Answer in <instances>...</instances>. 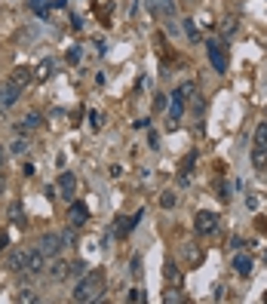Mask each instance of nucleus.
<instances>
[{
    "mask_svg": "<svg viewBox=\"0 0 267 304\" xmlns=\"http://www.w3.org/2000/svg\"><path fill=\"white\" fill-rule=\"evenodd\" d=\"M25 3H28V6H31V9H34V13H37V16H40V18H43L46 13H50V6H46V0H25Z\"/></svg>",
    "mask_w": 267,
    "mask_h": 304,
    "instance_id": "22",
    "label": "nucleus"
},
{
    "mask_svg": "<svg viewBox=\"0 0 267 304\" xmlns=\"http://www.w3.org/2000/svg\"><path fill=\"white\" fill-rule=\"evenodd\" d=\"M264 301H267V295H264Z\"/></svg>",
    "mask_w": 267,
    "mask_h": 304,
    "instance_id": "44",
    "label": "nucleus"
},
{
    "mask_svg": "<svg viewBox=\"0 0 267 304\" xmlns=\"http://www.w3.org/2000/svg\"><path fill=\"white\" fill-rule=\"evenodd\" d=\"M236 25H240L236 18H224V25H221V37H231V34L236 31Z\"/></svg>",
    "mask_w": 267,
    "mask_h": 304,
    "instance_id": "26",
    "label": "nucleus"
},
{
    "mask_svg": "<svg viewBox=\"0 0 267 304\" xmlns=\"http://www.w3.org/2000/svg\"><path fill=\"white\" fill-rule=\"evenodd\" d=\"M163 301H181V295H178V292H166V298Z\"/></svg>",
    "mask_w": 267,
    "mask_h": 304,
    "instance_id": "41",
    "label": "nucleus"
},
{
    "mask_svg": "<svg viewBox=\"0 0 267 304\" xmlns=\"http://www.w3.org/2000/svg\"><path fill=\"white\" fill-rule=\"evenodd\" d=\"M22 270L25 273H43L46 270V255L40 252V249H25V255H22Z\"/></svg>",
    "mask_w": 267,
    "mask_h": 304,
    "instance_id": "3",
    "label": "nucleus"
},
{
    "mask_svg": "<svg viewBox=\"0 0 267 304\" xmlns=\"http://www.w3.org/2000/svg\"><path fill=\"white\" fill-rule=\"evenodd\" d=\"M0 191H3V179H0Z\"/></svg>",
    "mask_w": 267,
    "mask_h": 304,
    "instance_id": "43",
    "label": "nucleus"
},
{
    "mask_svg": "<svg viewBox=\"0 0 267 304\" xmlns=\"http://www.w3.org/2000/svg\"><path fill=\"white\" fill-rule=\"evenodd\" d=\"M255 148H267V120L258 123V129H255Z\"/></svg>",
    "mask_w": 267,
    "mask_h": 304,
    "instance_id": "19",
    "label": "nucleus"
},
{
    "mask_svg": "<svg viewBox=\"0 0 267 304\" xmlns=\"http://www.w3.org/2000/svg\"><path fill=\"white\" fill-rule=\"evenodd\" d=\"M55 188H59V197L74 200V194H77V179H74V172H62L59 181H55Z\"/></svg>",
    "mask_w": 267,
    "mask_h": 304,
    "instance_id": "7",
    "label": "nucleus"
},
{
    "mask_svg": "<svg viewBox=\"0 0 267 304\" xmlns=\"http://www.w3.org/2000/svg\"><path fill=\"white\" fill-rule=\"evenodd\" d=\"M18 95H22V86L13 83V80H6L3 89H0V107H13L18 102Z\"/></svg>",
    "mask_w": 267,
    "mask_h": 304,
    "instance_id": "9",
    "label": "nucleus"
},
{
    "mask_svg": "<svg viewBox=\"0 0 267 304\" xmlns=\"http://www.w3.org/2000/svg\"><path fill=\"white\" fill-rule=\"evenodd\" d=\"M129 273H132V277H141V255H135V258H132V268H129Z\"/></svg>",
    "mask_w": 267,
    "mask_h": 304,
    "instance_id": "35",
    "label": "nucleus"
},
{
    "mask_svg": "<svg viewBox=\"0 0 267 304\" xmlns=\"http://www.w3.org/2000/svg\"><path fill=\"white\" fill-rule=\"evenodd\" d=\"M18 301H37V295L31 289H22V295H18Z\"/></svg>",
    "mask_w": 267,
    "mask_h": 304,
    "instance_id": "38",
    "label": "nucleus"
},
{
    "mask_svg": "<svg viewBox=\"0 0 267 304\" xmlns=\"http://www.w3.org/2000/svg\"><path fill=\"white\" fill-rule=\"evenodd\" d=\"M181 28H184V34H187L190 43H200V40H203V34H200V28L194 25V18H181Z\"/></svg>",
    "mask_w": 267,
    "mask_h": 304,
    "instance_id": "13",
    "label": "nucleus"
},
{
    "mask_svg": "<svg viewBox=\"0 0 267 304\" xmlns=\"http://www.w3.org/2000/svg\"><path fill=\"white\" fill-rule=\"evenodd\" d=\"M46 74H52V58H43L40 68H37V77H46Z\"/></svg>",
    "mask_w": 267,
    "mask_h": 304,
    "instance_id": "30",
    "label": "nucleus"
},
{
    "mask_svg": "<svg viewBox=\"0 0 267 304\" xmlns=\"http://www.w3.org/2000/svg\"><path fill=\"white\" fill-rule=\"evenodd\" d=\"M175 92H178V95H181V99H184V102H187V99H190V95H194V92H197V83H190V80H187V83H181V86H178V89H175Z\"/></svg>",
    "mask_w": 267,
    "mask_h": 304,
    "instance_id": "23",
    "label": "nucleus"
},
{
    "mask_svg": "<svg viewBox=\"0 0 267 304\" xmlns=\"http://www.w3.org/2000/svg\"><path fill=\"white\" fill-rule=\"evenodd\" d=\"M89 123H92V129H101L104 126V114L101 111H89Z\"/></svg>",
    "mask_w": 267,
    "mask_h": 304,
    "instance_id": "28",
    "label": "nucleus"
},
{
    "mask_svg": "<svg viewBox=\"0 0 267 304\" xmlns=\"http://www.w3.org/2000/svg\"><path fill=\"white\" fill-rule=\"evenodd\" d=\"M50 277H52V280L68 277V261H62L59 255H55V258H52V264H50Z\"/></svg>",
    "mask_w": 267,
    "mask_h": 304,
    "instance_id": "14",
    "label": "nucleus"
},
{
    "mask_svg": "<svg viewBox=\"0 0 267 304\" xmlns=\"http://www.w3.org/2000/svg\"><path fill=\"white\" fill-rule=\"evenodd\" d=\"M6 246H9V233H6V231H0V252H3Z\"/></svg>",
    "mask_w": 267,
    "mask_h": 304,
    "instance_id": "39",
    "label": "nucleus"
},
{
    "mask_svg": "<svg viewBox=\"0 0 267 304\" xmlns=\"http://www.w3.org/2000/svg\"><path fill=\"white\" fill-rule=\"evenodd\" d=\"M62 246H74V224L62 233Z\"/></svg>",
    "mask_w": 267,
    "mask_h": 304,
    "instance_id": "34",
    "label": "nucleus"
},
{
    "mask_svg": "<svg viewBox=\"0 0 267 304\" xmlns=\"http://www.w3.org/2000/svg\"><path fill=\"white\" fill-rule=\"evenodd\" d=\"M234 270L240 273V277H249V273L255 270V264H252L249 255H236V258H234Z\"/></svg>",
    "mask_w": 267,
    "mask_h": 304,
    "instance_id": "12",
    "label": "nucleus"
},
{
    "mask_svg": "<svg viewBox=\"0 0 267 304\" xmlns=\"http://www.w3.org/2000/svg\"><path fill=\"white\" fill-rule=\"evenodd\" d=\"M9 151H13L16 157H22V154L28 151V139H22V135H18V139H16L13 144H9Z\"/></svg>",
    "mask_w": 267,
    "mask_h": 304,
    "instance_id": "24",
    "label": "nucleus"
},
{
    "mask_svg": "<svg viewBox=\"0 0 267 304\" xmlns=\"http://www.w3.org/2000/svg\"><path fill=\"white\" fill-rule=\"evenodd\" d=\"M0 169H3V148H0Z\"/></svg>",
    "mask_w": 267,
    "mask_h": 304,
    "instance_id": "42",
    "label": "nucleus"
},
{
    "mask_svg": "<svg viewBox=\"0 0 267 304\" xmlns=\"http://www.w3.org/2000/svg\"><path fill=\"white\" fill-rule=\"evenodd\" d=\"M22 172H25V175H28V179H31V175H34V172H37V169H34V163H25V166H22Z\"/></svg>",
    "mask_w": 267,
    "mask_h": 304,
    "instance_id": "40",
    "label": "nucleus"
},
{
    "mask_svg": "<svg viewBox=\"0 0 267 304\" xmlns=\"http://www.w3.org/2000/svg\"><path fill=\"white\" fill-rule=\"evenodd\" d=\"M197 163V151H190L187 157H184V163H181V175H187L190 172V166H194Z\"/></svg>",
    "mask_w": 267,
    "mask_h": 304,
    "instance_id": "29",
    "label": "nucleus"
},
{
    "mask_svg": "<svg viewBox=\"0 0 267 304\" xmlns=\"http://www.w3.org/2000/svg\"><path fill=\"white\" fill-rule=\"evenodd\" d=\"M215 228H218V215H215V212L200 209V212L194 215V231H197V233L209 237V233H215Z\"/></svg>",
    "mask_w": 267,
    "mask_h": 304,
    "instance_id": "4",
    "label": "nucleus"
},
{
    "mask_svg": "<svg viewBox=\"0 0 267 304\" xmlns=\"http://www.w3.org/2000/svg\"><path fill=\"white\" fill-rule=\"evenodd\" d=\"M148 148L150 151H160V135L157 132H148Z\"/></svg>",
    "mask_w": 267,
    "mask_h": 304,
    "instance_id": "33",
    "label": "nucleus"
},
{
    "mask_svg": "<svg viewBox=\"0 0 267 304\" xmlns=\"http://www.w3.org/2000/svg\"><path fill=\"white\" fill-rule=\"evenodd\" d=\"M37 249H40L46 258H55V255H59L65 246H62V237H59V233H43L40 243H37Z\"/></svg>",
    "mask_w": 267,
    "mask_h": 304,
    "instance_id": "6",
    "label": "nucleus"
},
{
    "mask_svg": "<svg viewBox=\"0 0 267 304\" xmlns=\"http://www.w3.org/2000/svg\"><path fill=\"white\" fill-rule=\"evenodd\" d=\"M181 114H184V99L178 92H172V102H169V126H175L181 120Z\"/></svg>",
    "mask_w": 267,
    "mask_h": 304,
    "instance_id": "10",
    "label": "nucleus"
},
{
    "mask_svg": "<svg viewBox=\"0 0 267 304\" xmlns=\"http://www.w3.org/2000/svg\"><path fill=\"white\" fill-rule=\"evenodd\" d=\"M218 200H231V188L227 184H218V194H215Z\"/></svg>",
    "mask_w": 267,
    "mask_h": 304,
    "instance_id": "36",
    "label": "nucleus"
},
{
    "mask_svg": "<svg viewBox=\"0 0 267 304\" xmlns=\"http://www.w3.org/2000/svg\"><path fill=\"white\" fill-rule=\"evenodd\" d=\"M141 218H145V209H138V212H135V215H132V218H129V221H123V224H120V228H117V233H120V237H126V233H129L132 228H135V224H138Z\"/></svg>",
    "mask_w": 267,
    "mask_h": 304,
    "instance_id": "16",
    "label": "nucleus"
},
{
    "mask_svg": "<svg viewBox=\"0 0 267 304\" xmlns=\"http://www.w3.org/2000/svg\"><path fill=\"white\" fill-rule=\"evenodd\" d=\"M43 123V117L40 114H37V111H31V114H28L25 117V120L22 123H18V132H28V129H37V126H40Z\"/></svg>",
    "mask_w": 267,
    "mask_h": 304,
    "instance_id": "15",
    "label": "nucleus"
},
{
    "mask_svg": "<svg viewBox=\"0 0 267 304\" xmlns=\"http://www.w3.org/2000/svg\"><path fill=\"white\" fill-rule=\"evenodd\" d=\"M175 203H178V194H172V191H163V194H160V206H163V209H172Z\"/></svg>",
    "mask_w": 267,
    "mask_h": 304,
    "instance_id": "21",
    "label": "nucleus"
},
{
    "mask_svg": "<svg viewBox=\"0 0 267 304\" xmlns=\"http://www.w3.org/2000/svg\"><path fill=\"white\" fill-rule=\"evenodd\" d=\"M68 221L74 224V228H83V224L89 221V209H86V203H80V200H71V209H68Z\"/></svg>",
    "mask_w": 267,
    "mask_h": 304,
    "instance_id": "8",
    "label": "nucleus"
},
{
    "mask_svg": "<svg viewBox=\"0 0 267 304\" xmlns=\"http://www.w3.org/2000/svg\"><path fill=\"white\" fill-rule=\"evenodd\" d=\"M68 273H71V277H83V273H86V261H74V264H68Z\"/></svg>",
    "mask_w": 267,
    "mask_h": 304,
    "instance_id": "25",
    "label": "nucleus"
},
{
    "mask_svg": "<svg viewBox=\"0 0 267 304\" xmlns=\"http://www.w3.org/2000/svg\"><path fill=\"white\" fill-rule=\"evenodd\" d=\"M9 80H13V83H18V86H22V89H25V86L34 80V71H31V68H28V65H18L16 71H13V77H9Z\"/></svg>",
    "mask_w": 267,
    "mask_h": 304,
    "instance_id": "11",
    "label": "nucleus"
},
{
    "mask_svg": "<svg viewBox=\"0 0 267 304\" xmlns=\"http://www.w3.org/2000/svg\"><path fill=\"white\" fill-rule=\"evenodd\" d=\"M80 55H83L80 46H71V50H68V62H71V65H77V62H80Z\"/></svg>",
    "mask_w": 267,
    "mask_h": 304,
    "instance_id": "31",
    "label": "nucleus"
},
{
    "mask_svg": "<svg viewBox=\"0 0 267 304\" xmlns=\"http://www.w3.org/2000/svg\"><path fill=\"white\" fill-rule=\"evenodd\" d=\"M206 53H209V62H212L215 71L224 74V71H227V55H224V50H221V43H218V40H209V43H206Z\"/></svg>",
    "mask_w": 267,
    "mask_h": 304,
    "instance_id": "5",
    "label": "nucleus"
},
{
    "mask_svg": "<svg viewBox=\"0 0 267 304\" xmlns=\"http://www.w3.org/2000/svg\"><path fill=\"white\" fill-rule=\"evenodd\" d=\"M252 163H255V169H267V148H255L252 151Z\"/></svg>",
    "mask_w": 267,
    "mask_h": 304,
    "instance_id": "18",
    "label": "nucleus"
},
{
    "mask_svg": "<svg viewBox=\"0 0 267 304\" xmlns=\"http://www.w3.org/2000/svg\"><path fill=\"white\" fill-rule=\"evenodd\" d=\"M148 13L157 18V22H163L166 25V31L169 34H175L178 31V22H175V0H148Z\"/></svg>",
    "mask_w": 267,
    "mask_h": 304,
    "instance_id": "2",
    "label": "nucleus"
},
{
    "mask_svg": "<svg viewBox=\"0 0 267 304\" xmlns=\"http://www.w3.org/2000/svg\"><path fill=\"white\" fill-rule=\"evenodd\" d=\"M22 255H25V249H18V252H13V255H9V261H6V268L9 270H22Z\"/></svg>",
    "mask_w": 267,
    "mask_h": 304,
    "instance_id": "20",
    "label": "nucleus"
},
{
    "mask_svg": "<svg viewBox=\"0 0 267 304\" xmlns=\"http://www.w3.org/2000/svg\"><path fill=\"white\" fill-rule=\"evenodd\" d=\"M126 298H129L132 304H141V301H148V292H145V289H132Z\"/></svg>",
    "mask_w": 267,
    "mask_h": 304,
    "instance_id": "27",
    "label": "nucleus"
},
{
    "mask_svg": "<svg viewBox=\"0 0 267 304\" xmlns=\"http://www.w3.org/2000/svg\"><path fill=\"white\" fill-rule=\"evenodd\" d=\"M154 107H157V111H163V107H166V95H163V92L154 95Z\"/></svg>",
    "mask_w": 267,
    "mask_h": 304,
    "instance_id": "37",
    "label": "nucleus"
},
{
    "mask_svg": "<svg viewBox=\"0 0 267 304\" xmlns=\"http://www.w3.org/2000/svg\"><path fill=\"white\" fill-rule=\"evenodd\" d=\"M101 295H104V273L101 270H86L77 280L71 298L77 301V304H89V301H99Z\"/></svg>",
    "mask_w": 267,
    "mask_h": 304,
    "instance_id": "1",
    "label": "nucleus"
},
{
    "mask_svg": "<svg viewBox=\"0 0 267 304\" xmlns=\"http://www.w3.org/2000/svg\"><path fill=\"white\" fill-rule=\"evenodd\" d=\"M163 277H166L169 283H175V286H178V283H181V270L175 268L172 261H166V268H163Z\"/></svg>",
    "mask_w": 267,
    "mask_h": 304,
    "instance_id": "17",
    "label": "nucleus"
},
{
    "mask_svg": "<svg viewBox=\"0 0 267 304\" xmlns=\"http://www.w3.org/2000/svg\"><path fill=\"white\" fill-rule=\"evenodd\" d=\"M9 218H13V221H22V203H13V206H9Z\"/></svg>",
    "mask_w": 267,
    "mask_h": 304,
    "instance_id": "32",
    "label": "nucleus"
}]
</instances>
